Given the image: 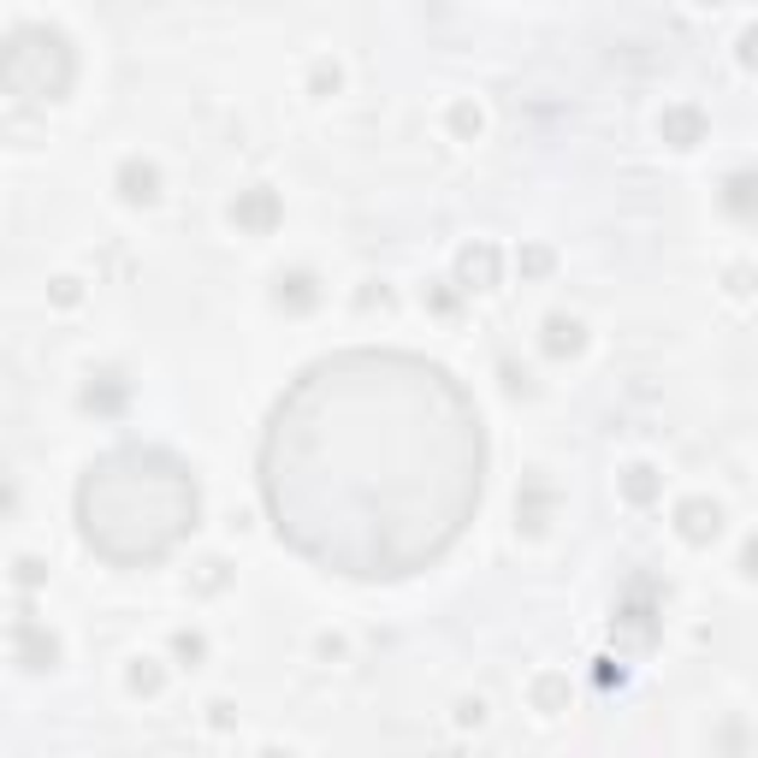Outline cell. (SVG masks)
Instances as JSON below:
<instances>
[{"mask_svg":"<svg viewBox=\"0 0 758 758\" xmlns=\"http://www.w3.org/2000/svg\"><path fill=\"white\" fill-rule=\"evenodd\" d=\"M492 439L469 386L416 350H332L273 398L255 492L285 551L356 587L439 568L480 515Z\"/></svg>","mask_w":758,"mask_h":758,"instance_id":"obj_1","label":"cell"},{"mask_svg":"<svg viewBox=\"0 0 758 758\" xmlns=\"http://www.w3.org/2000/svg\"><path fill=\"white\" fill-rule=\"evenodd\" d=\"M78 540L107 568H154L202 527V486L166 444L101 451L78 480Z\"/></svg>","mask_w":758,"mask_h":758,"instance_id":"obj_2","label":"cell"},{"mask_svg":"<svg viewBox=\"0 0 758 758\" xmlns=\"http://www.w3.org/2000/svg\"><path fill=\"white\" fill-rule=\"evenodd\" d=\"M0 83H7V95L19 107H54L78 83L72 42L48 24H19L7 37V54H0Z\"/></svg>","mask_w":758,"mask_h":758,"instance_id":"obj_3","label":"cell"},{"mask_svg":"<svg viewBox=\"0 0 758 758\" xmlns=\"http://www.w3.org/2000/svg\"><path fill=\"white\" fill-rule=\"evenodd\" d=\"M12 658H19L24 669H54V664H60V641L24 616V623L12 628Z\"/></svg>","mask_w":758,"mask_h":758,"instance_id":"obj_4","label":"cell"},{"mask_svg":"<svg viewBox=\"0 0 758 758\" xmlns=\"http://www.w3.org/2000/svg\"><path fill=\"white\" fill-rule=\"evenodd\" d=\"M676 527H682L687 545H711L723 533V510L711 504V498H687V504L676 510Z\"/></svg>","mask_w":758,"mask_h":758,"instance_id":"obj_5","label":"cell"},{"mask_svg":"<svg viewBox=\"0 0 758 758\" xmlns=\"http://www.w3.org/2000/svg\"><path fill=\"white\" fill-rule=\"evenodd\" d=\"M232 219H237L244 232L267 237L273 226H279V196H273V190H244V196L232 202Z\"/></svg>","mask_w":758,"mask_h":758,"instance_id":"obj_6","label":"cell"},{"mask_svg":"<svg viewBox=\"0 0 758 758\" xmlns=\"http://www.w3.org/2000/svg\"><path fill=\"white\" fill-rule=\"evenodd\" d=\"M551 504H557L551 480H545V474H527L522 498H515V522H522L527 533H545V522H551Z\"/></svg>","mask_w":758,"mask_h":758,"instance_id":"obj_7","label":"cell"},{"mask_svg":"<svg viewBox=\"0 0 758 758\" xmlns=\"http://www.w3.org/2000/svg\"><path fill=\"white\" fill-rule=\"evenodd\" d=\"M457 279H462V290H492L498 285V249L492 244L462 249L457 255Z\"/></svg>","mask_w":758,"mask_h":758,"instance_id":"obj_8","label":"cell"},{"mask_svg":"<svg viewBox=\"0 0 758 758\" xmlns=\"http://www.w3.org/2000/svg\"><path fill=\"white\" fill-rule=\"evenodd\" d=\"M119 196H125L131 208H148V202L161 196V172H154L148 161H125L119 166Z\"/></svg>","mask_w":758,"mask_h":758,"instance_id":"obj_9","label":"cell"},{"mask_svg":"<svg viewBox=\"0 0 758 758\" xmlns=\"http://www.w3.org/2000/svg\"><path fill=\"white\" fill-rule=\"evenodd\" d=\"M723 208H729L740 226H752L758 219V172H729V178H723Z\"/></svg>","mask_w":758,"mask_h":758,"instance_id":"obj_10","label":"cell"},{"mask_svg":"<svg viewBox=\"0 0 758 758\" xmlns=\"http://www.w3.org/2000/svg\"><path fill=\"white\" fill-rule=\"evenodd\" d=\"M273 303L290 308V315H303V308H315L320 303V285H315V273H279V285H273Z\"/></svg>","mask_w":758,"mask_h":758,"instance_id":"obj_11","label":"cell"},{"mask_svg":"<svg viewBox=\"0 0 758 758\" xmlns=\"http://www.w3.org/2000/svg\"><path fill=\"white\" fill-rule=\"evenodd\" d=\"M658 131H664V143H669V148H694L699 136H705V119H699L694 107H669Z\"/></svg>","mask_w":758,"mask_h":758,"instance_id":"obj_12","label":"cell"},{"mask_svg":"<svg viewBox=\"0 0 758 758\" xmlns=\"http://www.w3.org/2000/svg\"><path fill=\"white\" fill-rule=\"evenodd\" d=\"M581 344H587L581 320H568V315H551V320H545V350H551V356H575Z\"/></svg>","mask_w":758,"mask_h":758,"instance_id":"obj_13","label":"cell"},{"mask_svg":"<svg viewBox=\"0 0 758 758\" xmlns=\"http://www.w3.org/2000/svg\"><path fill=\"white\" fill-rule=\"evenodd\" d=\"M623 492H628V504H652V498H658V474H652L646 462H634L623 474Z\"/></svg>","mask_w":758,"mask_h":758,"instance_id":"obj_14","label":"cell"},{"mask_svg":"<svg viewBox=\"0 0 758 758\" xmlns=\"http://www.w3.org/2000/svg\"><path fill=\"white\" fill-rule=\"evenodd\" d=\"M119 403H125V386H119L113 373H107V386H101V391L90 386V409H119Z\"/></svg>","mask_w":758,"mask_h":758,"instance_id":"obj_15","label":"cell"},{"mask_svg":"<svg viewBox=\"0 0 758 758\" xmlns=\"http://www.w3.org/2000/svg\"><path fill=\"white\" fill-rule=\"evenodd\" d=\"M196 568H202V575H196V587H202V593H219V587H226V563H219V557L196 563Z\"/></svg>","mask_w":758,"mask_h":758,"instance_id":"obj_16","label":"cell"},{"mask_svg":"<svg viewBox=\"0 0 758 758\" xmlns=\"http://www.w3.org/2000/svg\"><path fill=\"white\" fill-rule=\"evenodd\" d=\"M172 652H178L184 664H202V652H208V646H202V634H172Z\"/></svg>","mask_w":758,"mask_h":758,"instance_id":"obj_17","label":"cell"},{"mask_svg":"<svg viewBox=\"0 0 758 758\" xmlns=\"http://www.w3.org/2000/svg\"><path fill=\"white\" fill-rule=\"evenodd\" d=\"M131 687H136V694H154V687H161V669H154V664H136V669H131Z\"/></svg>","mask_w":758,"mask_h":758,"instance_id":"obj_18","label":"cell"},{"mask_svg":"<svg viewBox=\"0 0 758 758\" xmlns=\"http://www.w3.org/2000/svg\"><path fill=\"white\" fill-rule=\"evenodd\" d=\"M740 65H747V72H758V24L740 30Z\"/></svg>","mask_w":758,"mask_h":758,"instance_id":"obj_19","label":"cell"},{"mask_svg":"<svg viewBox=\"0 0 758 758\" xmlns=\"http://www.w3.org/2000/svg\"><path fill=\"white\" fill-rule=\"evenodd\" d=\"M557 699H563V682H557V676H551V682H540V711H545V717L557 711Z\"/></svg>","mask_w":758,"mask_h":758,"instance_id":"obj_20","label":"cell"},{"mask_svg":"<svg viewBox=\"0 0 758 758\" xmlns=\"http://www.w3.org/2000/svg\"><path fill=\"white\" fill-rule=\"evenodd\" d=\"M19 581H24V587H37V581H42V563H37V557H19Z\"/></svg>","mask_w":758,"mask_h":758,"instance_id":"obj_21","label":"cell"},{"mask_svg":"<svg viewBox=\"0 0 758 758\" xmlns=\"http://www.w3.org/2000/svg\"><path fill=\"white\" fill-rule=\"evenodd\" d=\"M740 568H747V575L758 581V533H752V540H747V551H740Z\"/></svg>","mask_w":758,"mask_h":758,"instance_id":"obj_22","label":"cell"},{"mask_svg":"<svg viewBox=\"0 0 758 758\" xmlns=\"http://www.w3.org/2000/svg\"><path fill=\"white\" fill-rule=\"evenodd\" d=\"M522 267H527V273H545V267H551V255H545V249H527V255H522Z\"/></svg>","mask_w":758,"mask_h":758,"instance_id":"obj_23","label":"cell"},{"mask_svg":"<svg viewBox=\"0 0 758 758\" xmlns=\"http://www.w3.org/2000/svg\"><path fill=\"white\" fill-rule=\"evenodd\" d=\"M705 7H717V0H705Z\"/></svg>","mask_w":758,"mask_h":758,"instance_id":"obj_24","label":"cell"}]
</instances>
